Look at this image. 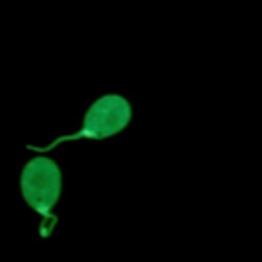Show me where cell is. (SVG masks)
Masks as SVG:
<instances>
[{
  "label": "cell",
  "mask_w": 262,
  "mask_h": 262,
  "mask_svg": "<svg viewBox=\"0 0 262 262\" xmlns=\"http://www.w3.org/2000/svg\"><path fill=\"white\" fill-rule=\"evenodd\" d=\"M131 115H133V108H131V104L125 96L115 94V92L102 94L88 106V111L84 115V121H82V125L76 133L55 137L47 145H27V149L49 151V149H53V147H57L59 143H66V141L106 139V137H113V135L121 133L129 125Z\"/></svg>",
  "instance_id": "6da1fadb"
},
{
  "label": "cell",
  "mask_w": 262,
  "mask_h": 262,
  "mask_svg": "<svg viewBox=\"0 0 262 262\" xmlns=\"http://www.w3.org/2000/svg\"><path fill=\"white\" fill-rule=\"evenodd\" d=\"M20 194L43 219L53 217V207L61 196V170L57 162L47 156L31 158L20 172Z\"/></svg>",
  "instance_id": "7a4b0ae2"
}]
</instances>
